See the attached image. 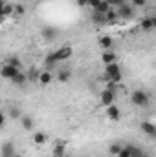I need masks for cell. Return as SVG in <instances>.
I'll use <instances>...</instances> for the list:
<instances>
[{
  "label": "cell",
  "mask_w": 156,
  "mask_h": 157,
  "mask_svg": "<svg viewBox=\"0 0 156 157\" xmlns=\"http://www.w3.org/2000/svg\"><path fill=\"white\" fill-rule=\"evenodd\" d=\"M130 102H132L134 106L143 108V106H147V104L151 102V95H149L145 90H134V91L130 93Z\"/></svg>",
  "instance_id": "6da1fadb"
},
{
  "label": "cell",
  "mask_w": 156,
  "mask_h": 157,
  "mask_svg": "<svg viewBox=\"0 0 156 157\" xmlns=\"http://www.w3.org/2000/svg\"><path fill=\"white\" fill-rule=\"evenodd\" d=\"M107 77H109V80H112V82H119L121 78H123V71H121V66L117 64V62H114V64H107L105 66V71H103Z\"/></svg>",
  "instance_id": "7a4b0ae2"
},
{
  "label": "cell",
  "mask_w": 156,
  "mask_h": 157,
  "mask_svg": "<svg viewBox=\"0 0 156 157\" xmlns=\"http://www.w3.org/2000/svg\"><path fill=\"white\" fill-rule=\"evenodd\" d=\"M117 11V17L121 20H132L134 18V6L132 4H123L116 9Z\"/></svg>",
  "instance_id": "3957f363"
},
{
  "label": "cell",
  "mask_w": 156,
  "mask_h": 157,
  "mask_svg": "<svg viewBox=\"0 0 156 157\" xmlns=\"http://www.w3.org/2000/svg\"><path fill=\"white\" fill-rule=\"evenodd\" d=\"M20 73V70L18 68H15V66H11V64H7V62H4L2 64V70H0V75L4 78H7V80H13V78L17 77Z\"/></svg>",
  "instance_id": "277c9868"
},
{
  "label": "cell",
  "mask_w": 156,
  "mask_h": 157,
  "mask_svg": "<svg viewBox=\"0 0 156 157\" xmlns=\"http://www.w3.org/2000/svg\"><path fill=\"white\" fill-rule=\"evenodd\" d=\"M99 101H101V104H103V106H107V108H109V106H112V104H114V101H116V91H112V90H107V88H105V90L101 91V95H99Z\"/></svg>",
  "instance_id": "5b68a950"
},
{
  "label": "cell",
  "mask_w": 156,
  "mask_h": 157,
  "mask_svg": "<svg viewBox=\"0 0 156 157\" xmlns=\"http://www.w3.org/2000/svg\"><path fill=\"white\" fill-rule=\"evenodd\" d=\"M53 53H55V57H57L59 62H64V60H68V59L72 57L74 49H72V46H63V48H59V49L53 51Z\"/></svg>",
  "instance_id": "8992f818"
},
{
  "label": "cell",
  "mask_w": 156,
  "mask_h": 157,
  "mask_svg": "<svg viewBox=\"0 0 156 157\" xmlns=\"http://www.w3.org/2000/svg\"><path fill=\"white\" fill-rule=\"evenodd\" d=\"M140 130L147 135V137H151V139H156V124H153L151 121H143L142 124H140Z\"/></svg>",
  "instance_id": "52a82bcc"
},
{
  "label": "cell",
  "mask_w": 156,
  "mask_h": 157,
  "mask_svg": "<svg viewBox=\"0 0 156 157\" xmlns=\"http://www.w3.org/2000/svg\"><path fill=\"white\" fill-rule=\"evenodd\" d=\"M90 20L96 24V26H107V13H99V11H92V17Z\"/></svg>",
  "instance_id": "ba28073f"
},
{
  "label": "cell",
  "mask_w": 156,
  "mask_h": 157,
  "mask_svg": "<svg viewBox=\"0 0 156 157\" xmlns=\"http://www.w3.org/2000/svg\"><path fill=\"white\" fill-rule=\"evenodd\" d=\"M57 64H59V60H57V57H55V53L51 51V53H48L46 57H44V68L48 70V71H51L53 68H57Z\"/></svg>",
  "instance_id": "9c48e42d"
},
{
  "label": "cell",
  "mask_w": 156,
  "mask_h": 157,
  "mask_svg": "<svg viewBox=\"0 0 156 157\" xmlns=\"http://www.w3.org/2000/svg\"><path fill=\"white\" fill-rule=\"evenodd\" d=\"M0 152H2V157H15L17 155V152H15V144H13L11 141L4 143L2 148H0Z\"/></svg>",
  "instance_id": "30bf717a"
},
{
  "label": "cell",
  "mask_w": 156,
  "mask_h": 157,
  "mask_svg": "<svg viewBox=\"0 0 156 157\" xmlns=\"http://www.w3.org/2000/svg\"><path fill=\"white\" fill-rule=\"evenodd\" d=\"M140 28H142V31H151V29H154L156 28L154 17H145V18H142V20H140Z\"/></svg>",
  "instance_id": "8fae6325"
},
{
  "label": "cell",
  "mask_w": 156,
  "mask_h": 157,
  "mask_svg": "<svg viewBox=\"0 0 156 157\" xmlns=\"http://www.w3.org/2000/svg\"><path fill=\"white\" fill-rule=\"evenodd\" d=\"M107 117L110 119V121H114V122H117L121 119V112H119V108H117L116 104H112V106L107 108Z\"/></svg>",
  "instance_id": "7c38bea8"
},
{
  "label": "cell",
  "mask_w": 156,
  "mask_h": 157,
  "mask_svg": "<svg viewBox=\"0 0 156 157\" xmlns=\"http://www.w3.org/2000/svg\"><path fill=\"white\" fill-rule=\"evenodd\" d=\"M101 62H103L105 66H107V64H114V62H117V55L107 49V51L101 53Z\"/></svg>",
  "instance_id": "4fadbf2b"
},
{
  "label": "cell",
  "mask_w": 156,
  "mask_h": 157,
  "mask_svg": "<svg viewBox=\"0 0 156 157\" xmlns=\"http://www.w3.org/2000/svg\"><path fill=\"white\" fill-rule=\"evenodd\" d=\"M40 33H42V39L50 42V40L55 39V35H57V29H55V28H51V26H46V28H42V31H40Z\"/></svg>",
  "instance_id": "5bb4252c"
},
{
  "label": "cell",
  "mask_w": 156,
  "mask_h": 157,
  "mask_svg": "<svg viewBox=\"0 0 156 157\" xmlns=\"http://www.w3.org/2000/svg\"><path fill=\"white\" fill-rule=\"evenodd\" d=\"M51 155H53V157H64V155H66V144L57 141V143H55V146H53Z\"/></svg>",
  "instance_id": "9a60e30c"
},
{
  "label": "cell",
  "mask_w": 156,
  "mask_h": 157,
  "mask_svg": "<svg viewBox=\"0 0 156 157\" xmlns=\"http://www.w3.org/2000/svg\"><path fill=\"white\" fill-rule=\"evenodd\" d=\"M20 124H22V128L26 130V132H31L33 130V119L30 117V115H22V119H20Z\"/></svg>",
  "instance_id": "2e32d148"
},
{
  "label": "cell",
  "mask_w": 156,
  "mask_h": 157,
  "mask_svg": "<svg viewBox=\"0 0 156 157\" xmlns=\"http://www.w3.org/2000/svg\"><path fill=\"white\" fill-rule=\"evenodd\" d=\"M51 80H53V75H51V71H48V70H44V71H40L39 84H42V86H46V84H50Z\"/></svg>",
  "instance_id": "e0dca14e"
},
{
  "label": "cell",
  "mask_w": 156,
  "mask_h": 157,
  "mask_svg": "<svg viewBox=\"0 0 156 157\" xmlns=\"http://www.w3.org/2000/svg\"><path fill=\"white\" fill-rule=\"evenodd\" d=\"M70 78H72V71H70V70H59V71H57V80H59V82L64 84V82H68Z\"/></svg>",
  "instance_id": "ac0fdd59"
},
{
  "label": "cell",
  "mask_w": 156,
  "mask_h": 157,
  "mask_svg": "<svg viewBox=\"0 0 156 157\" xmlns=\"http://www.w3.org/2000/svg\"><path fill=\"white\" fill-rule=\"evenodd\" d=\"M112 39L109 37V35H103V37H99V46L103 48V51H107V49H110L112 48Z\"/></svg>",
  "instance_id": "d6986e66"
},
{
  "label": "cell",
  "mask_w": 156,
  "mask_h": 157,
  "mask_svg": "<svg viewBox=\"0 0 156 157\" xmlns=\"http://www.w3.org/2000/svg\"><path fill=\"white\" fill-rule=\"evenodd\" d=\"M11 82H13L15 86H24L26 82H30V78H28V73H22V71H20V73H18L17 77L11 80Z\"/></svg>",
  "instance_id": "ffe728a7"
},
{
  "label": "cell",
  "mask_w": 156,
  "mask_h": 157,
  "mask_svg": "<svg viewBox=\"0 0 156 157\" xmlns=\"http://www.w3.org/2000/svg\"><path fill=\"white\" fill-rule=\"evenodd\" d=\"M31 139H33V143H35V144H44V143L48 141V135H46L44 132H35Z\"/></svg>",
  "instance_id": "44dd1931"
},
{
  "label": "cell",
  "mask_w": 156,
  "mask_h": 157,
  "mask_svg": "<svg viewBox=\"0 0 156 157\" xmlns=\"http://www.w3.org/2000/svg\"><path fill=\"white\" fill-rule=\"evenodd\" d=\"M0 13H2V18H6V17H9V15H15V6H13V4H4Z\"/></svg>",
  "instance_id": "7402d4cb"
},
{
  "label": "cell",
  "mask_w": 156,
  "mask_h": 157,
  "mask_svg": "<svg viewBox=\"0 0 156 157\" xmlns=\"http://www.w3.org/2000/svg\"><path fill=\"white\" fill-rule=\"evenodd\" d=\"M121 150H123V144H119V143H112V144L109 146V154L112 157H117Z\"/></svg>",
  "instance_id": "603a6c76"
},
{
  "label": "cell",
  "mask_w": 156,
  "mask_h": 157,
  "mask_svg": "<svg viewBox=\"0 0 156 157\" xmlns=\"http://www.w3.org/2000/svg\"><path fill=\"white\" fill-rule=\"evenodd\" d=\"M9 117L13 119V121H20V119H22L20 108H17V106H11V108H9Z\"/></svg>",
  "instance_id": "cb8c5ba5"
},
{
  "label": "cell",
  "mask_w": 156,
  "mask_h": 157,
  "mask_svg": "<svg viewBox=\"0 0 156 157\" xmlns=\"http://www.w3.org/2000/svg\"><path fill=\"white\" fill-rule=\"evenodd\" d=\"M6 62H7V64H11V66H15V68H18V70L22 68V60H20L17 55H11V57H9Z\"/></svg>",
  "instance_id": "d4e9b609"
},
{
  "label": "cell",
  "mask_w": 156,
  "mask_h": 157,
  "mask_svg": "<svg viewBox=\"0 0 156 157\" xmlns=\"http://www.w3.org/2000/svg\"><path fill=\"white\" fill-rule=\"evenodd\" d=\"M117 20H119L117 11H116V9H110V11L107 13V22H109V24H116Z\"/></svg>",
  "instance_id": "484cf974"
},
{
  "label": "cell",
  "mask_w": 156,
  "mask_h": 157,
  "mask_svg": "<svg viewBox=\"0 0 156 157\" xmlns=\"http://www.w3.org/2000/svg\"><path fill=\"white\" fill-rule=\"evenodd\" d=\"M143 155H145V152H143L140 146L130 144V157H143Z\"/></svg>",
  "instance_id": "4316f807"
},
{
  "label": "cell",
  "mask_w": 156,
  "mask_h": 157,
  "mask_svg": "<svg viewBox=\"0 0 156 157\" xmlns=\"http://www.w3.org/2000/svg\"><path fill=\"white\" fill-rule=\"evenodd\" d=\"M39 77H40V71H39V70H30V73H28L30 82H39Z\"/></svg>",
  "instance_id": "83f0119b"
},
{
  "label": "cell",
  "mask_w": 156,
  "mask_h": 157,
  "mask_svg": "<svg viewBox=\"0 0 156 157\" xmlns=\"http://www.w3.org/2000/svg\"><path fill=\"white\" fill-rule=\"evenodd\" d=\"M117 157H130V144H125L123 146V150L119 152V155Z\"/></svg>",
  "instance_id": "f1b7e54d"
},
{
  "label": "cell",
  "mask_w": 156,
  "mask_h": 157,
  "mask_svg": "<svg viewBox=\"0 0 156 157\" xmlns=\"http://www.w3.org/2000/svg\"><path fill=\"white\" fill-rule=\"evenodd\" d=\"M24 13H26L24 4H15V15H24Z\"/></svg>",
  "instance_id": "f546056e"
},
{
  "label": "cell",
  "mask_w": 156,
  "mask_h": 157,
  "mask_svg": "<svg viewBox=\"0 0 156 157\" xmlns=\"http://www.w3.org/2000/svg\"><path fill=\"white\" fill-rule=\"evenodd\" d=\"M130 4L134 7H145L147 6V0H130Z\"/></svg>",
  "instance_id": "4dcf8cb0"
},
{
  "label": "cell",
  "mask_w": 156,
  "mask_h": 157,
  "mask_svg": "<svg viewBox=\"0 0 156 157\" xmlns=\"http://www.w3.org/2000/svg\"><path fill=\"white\" fill-rule=\"evenodd\" d=\"M107 2H109V4H110L112 7H114V6H116V7H119V6L127 4V0H107Z\"/></svg>",
  "instance_id": "1f68e13d"
},
{
  "label": "cell",
  "mask_w": 156,
  "mask_h": 157,
  "mask_svg": "<svg viewBox=\"0 0 156 157\" xmlns=\"http://www.w3.org/2000/svg\"><path fill=\"white\" fill-rule=\"evenodd\" d=\"M6 119H7L6 112H2V115H0V124H2V126H6Z\"/></svg>",
  "instance_id": "d6a6232c"
},
{
  "label": "cell",
  "mask_w": 156,
  "mask_h": 157,
  "mask_svg": "<svg viewBox=\"0 0 156 157\" xmlns=\"http://www.w3.org/2000/svg\"><path fill=\"white\" fill-rule=\"evenodd\" d=\"M76 2H77L79 7H84V6H88V0H76Z\"/></svg>",
  "instance_id": "836d02e7"
},
{
  "label": "cell",
  "mask_w": 156,
  "mask_h": 157,
  "mask_svg": "<svg viewBox=\"0 0 156 157\" xmlns=\"http://www.w3.org/2000/svg\"><path fill=\"white\" fill-rule=\"evenodd\" d=\"M15 157H22V155H20V154H17V155H15Z\"/></svg>",
  "instance_id": "e575fe53"
},
{
  "label": "cell",
  "mask_w": 156,
  "mask_h": 157,
  "mask_svg": "<svg viewBox=\"0 0 156 157\" xmlns=\"http://www.w3.org/2000/svg\"><path fill=\"white\" fill-rule=\"evenodd\" d=\"M143 157H151V155H149V154H145V155H143Z\"/></svg>",
  "instance_id": "d590c367"
},
{
  "label": "cell",
  "mask_w": 156,
  "mask_h": 157,
  "mask_svg": "<svg viewBox=\"0 0 156 157\" xmlns=\"http://www.w3.org/2000/svg\"><path fill=\"white\" fill-rule=\"evenodd\" d=\"M154 22H156V17H154Z\"/></svg>",
  "instance_id": "8d00e7d4"
}]
</instances>
